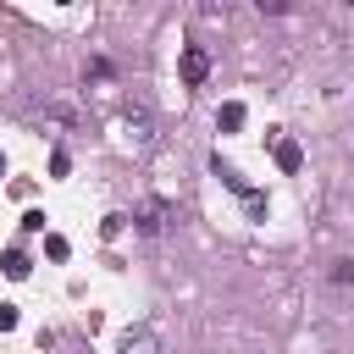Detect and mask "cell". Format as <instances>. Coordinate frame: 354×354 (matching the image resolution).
Wrapping results in <instances>:
<instances>
[{
	"label": "cell",
	"mask_w": 354,
	"mask_h": 354,
	"mask_svg": "<svg viewBox=\"0 0 354 354\" xmlns=\"http://www.w3.org/2000/svg\"><path fill=\"white\" fill-rule=\"evenodd\" d=\"M0 177H6V160H0Z\"/></svg>",
	"instance_id": "8fae6325"
},
{
	"label": "cell",
	"mask_w": 354,
	"mask_h": 354,
	"mask_svg": "<svg viewBox=\"0 0 354 354\" xmlns=\"http://www.w3.org/2000/svg\"><path fill=\"white\" fill-rule=\"evenodd\" d=\"M0 271H6L11 282H22V277H28L33 266H28V254H22V249H6V260H0Z\"/></svg>",
	"instance_id": "8992f818"
},
{
	"label": "cell",
	"mask_w": 354,
	"mask_h": 354,
	"mask_svg": "<svg viewBox=\"0 0 354 354\" xmlns=\"http://www.w3.org/2000/svg\"><path fill=\"white\" fill-rule=\"evenodd\" d=\"M332 288H354V260H332Z\"/></svg>",
	"instance_id": "52a82bcc"
},
{
	"label": "cell",
	"mask_w": 354,
	"mask_h": 354,
	"mask_svg": "<svg viewBox=\"0 0 354 354\" xmlns=\"http://www.w3.org/2000/svg\"><path fill=\"white\" fill-rule=\"evenodd\" d=\"M50 171H55V177H66V171H72V155H66V149H55V155H50Z\"/></svg>",
	"instance_id": "9c48e42d"
},
{
	"label": "cell",
	"mask_w": 354,
	"mask_h": 354,
	"mask_svg": "<svg viewBox=\"0 0 354 354\" xmlns=\"http://www.w3.org/2000/svg\"><path fill=\"white\" fill-rule=\"evenodd\" d=\"M11 326H17V304H6V299H0V332H11Z\"/></svg>",
	"instance_id": "30bf717a"
},
{
	"label": "cell",
	"mask_w": 354,
	"mask_h": 354,
	"mask_svg": "<svg viewBox=\"0 0 354 354\" xmlns=\"http://www.w3.org/2000/svg\"><path fill=\"white\" fill-rule=\"evenodd\" d=\"M205 77H210V50L205 44H183V83L199 88Z\"/></svg>",
	"instance_id": "6da1fadb"
},
{
	"label": "cell",
	"mask_w": 354,
	"mask_h": 354,
	"mask_svg": "<svg viewBox=\"0 0 354 354\" xmlns=\"http://www.w3.org/2000/svg\"><path fill=\"white\" fill-rule=\"evenodd\" d=\"M166 221H171V205H166V199H149V205L138 210V232H160Z\"/></svg>",
	"instance_id": "3957f363"
},
{
	"label": "cell",
	"mask_w": 354,
	"mask_h": 354,
	"mask_svg": "<svg viewBox=\"0 0 354 354\" xmlns=\"http://www.w3.org/2000/svg\"><path fill=\"white\" fill-rule=\"evenodd\" d=\"M271 155H277V166H282V171H299V166H304L299 138H277V144H271Z\"/></svg>",
	"instance_id": "277c9868"
},
{
	"label": "cell",
	"mask_w": 354,
	"mask_h": 354,
	"mask_svg": "<svg viewBox=\"0 0 354 354\" xmlns=\"http://www.w3.org/2000/svg\"><path fill=\"white\" fill-rule=\"evenodd\" d=\"M44 254H50V260H66V254H72V243H66L61 232H50V238H44Z\"/></svg>",
	"instance_id": "ba28073f"
},
{
	"label": "cell",
	"mask_w": 354,
	"mask_h": 354,
	"mask_svg": "<svg viewBox=\"0 0 354 354\" xmlns=\"http://www.w3.org/2000/svg\"><path fill=\"white\" fill-rule=\"evenodd\" d=\"M116 354H160V337H155L149 326H133V332L116 343Z\"/></svg>",
	"instance_id": "7a4b0ae2"
},
{
	"label": "cell",
	"mask_w": 354,
	"mask_h": 354,
	"mask_svg": "<svg viewBox=\"0 0 354 354\" xmlns=\"http://www.w3.org/2000/svg\"><path fill=\"white\" fill-rule=\"evenodd\" d=\"M243 116H249V111H243L238 100H227V105L216 111V127H221V133H238V127H243Z\"/></svg>",
	"instance_id": "5b68a950"
}]
</instances>
